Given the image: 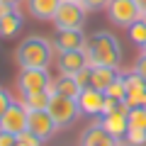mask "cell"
I'll use <instances>...</instances> for the list:
<instances>
[{
    "instance_id": "obj_17",
    "label": "cell",
    "mask_w": 146,
    "mask_h": 146,
    "mask_svg": "<svg viewBox=\"0 0 146 146\" xmlns=\"http://www.w3.org/2000/svg\"><path fill=\"white\" fill-rule=\"evenodd\" d=\"M80 90H83V85L76 80V76H66V73H61V76L51 83L49 93H51V95H66V98H78Z\"/></svg>"
},
{
    "instance_id": "obj_18",
    "label": "cell",
    "mask_w": 146,
    "mask_h": 146,
    "mask_svg": "<svg viewBox=\"0 0 146 146\" xmlns=\"http://www.w3.org/2000/svg\"><path fill=\"white\" fill-rule=\"evenodd\" d=\"M22 29V12L17 7H7V12L0 17V36L10 39Z\"/></svg>"
},
{
    "instance_id": "obj_7",
    "label": "cell",
    "mask_w": 146,
    "mask_h": 146,
    "mask_svg": "<svg viewBox=\"0 0 146 146\" xmlns=\"http://www.w3.org/2000/svg\"><path fill=\"white\" fill-rule=\"evenodd\" d=\"M27 129L34 136H39L42 141H49L56 134L58 124H56V119L51 117L49 110H29V115H27Z\"/></svg>"
},
{
    "instance_id": "obj_10",
    "label": "cell",
    "mask_w": 146,
    "mask_h": 146,
    "mask_svg": "<svg viewBox=\"0 0 146 146\" xmlns=\"http://www.w3.org/2000/svg\"><path fill=\"white\" fill-rule=\"evenodd\" d=\"M80 146H119V139L110 134L102 122H95L80 134Z\"/></svg>"
},
{
    "instance_id": "obj_22",
    "label": "cell",
    "mask_w": 146,
    "mask_h": 146,
    "mask_svg": "<svg viewBox=\"0 0 146 146\" xmlns=\"http://www.w3.org/2000/svg\"><path fill=\"white\" fill-rule=\"evenodd\" d=\"M129 127H144L146 129V110L144 105H139V107H129Z\"/></svg>"
},
{
    "instance_id": "obj_5",
    "label": "cell",
    "mask_w": 146,
    "mask_h": 146,
    "mask_svg": "<svg viewBox=\"0 0 146 146\" xmlns=\"http://www.w3.org/2000/svg\"><path fill=\"white\" fill-rule=\"evenodd\" d=\"M85 7L80 3H71V0H63L58 5L56 15H54V27L56 29H80L85 25Z\"/></svg>"
},
{
    "instance_id": "obj_1",
    "label": "cell",
    "mask_w": 146,
    "mask_h": 146,
    "mask_svg": "<svg viewBox=\"0 0 146 146\" xmlns=\"http://www.w3.org/2000/svg\"><path fill=\"white\" fill-rule=\"evenodd\" d=\"M85 56H88L90 66H119L122 61L119 39L105 29L93 32L85 42Z\"/></svg>"
},
{
    "instance_id": "obj_21",
    "label": "cell",
    "mask_w": 146,
    "mask_h": 146,
    "mask_svg": "<svg viewBox=\"0 0 146 146\" xmlns=\"http://www.w3.org/2000/svg\"><path fill=\"white\" fill-rule=\"evenodd\" d=\"M124 141L131 144V146H144L146 144V129H144V127H129Z\"/></svg>"
},
{
    "instance_id": "obj_4",
    "label": "cell",
    "mask_w": 146,
    "mask_h": 146,
    "mask_svg": "<svg viewBox=\"0 0 146 146\" xmlns=\"http://www.w3.org/2000/svg\"><path fill=\"white\" fill-rule=\"evenodd\" d=\"M51 76H49V68H22L20 76H17V88L22 95L29 93H46L51 88Z\"/></svg>"
},
{
    "instance_id": "obj_20",
    "label": "cell",
    "mask_w": 146,
    "mask_h": 146,
    "mask_svg": "<svg viewBox=\"0 0 146 146\" xmlns=\"http://www.w3.org/2000/svg\"><path fill=\"white\" fill-rule=\"evenodd\" d=\"M129 39L134 44H139V46H144V44H146V17L136 20L134 25L129 27Z\"/></svg>"
},
{
    "instance_id": "obj_31",
    "label": "cell",
    "mask_w": 146,
    "mask_h": 146,
    "mask_svg": "<svg viewBox=\"0 0 146 146\" xmlns=\"http://www.w3.org/2000/svg\"><path fill=\"white\" fill-rule=\"evenodd\" d=\"M136 5H139V10H141V15L146 17V0H136Z\"/></svg>"
},
{
    "instance_id": "obj_14",
    "label": "cell",
    "mask_w": 146,
    "mask_h": 146,
    "mask_svg": "<svg viewBox=\"0 0 146 146\" xmlns=\"http://www.w3.org/2000/svg\"><path fill=\"white\" fill-rule=\"evenodd\" d=\"M122 78H124V85H127V100H124V102L129 105V107H139V105H144V98H146V80L141 78L136 71L124 73Z\"/></svg>"
},
{
    "instance_id": "obj_28",
    "label": "cell",
    "mask_w": 146,
    "mask_h": 146,
    "mask_svg": "<svg viewBox=\"0 0 146 146\" xmlns=\"http://www.w3.org/2000/svg\"><path fill=\"white\" fill-rule=\"evenodd\" d=\"M76 80H78V83L83 85V88H85V85H90V66H85L83 71H78V73H76Z\"/></svg>"
},
{
    "instance_id": "obj_2",
    "label": "cell",
    "mask_w": 146,
    "mask_h": 146,
    "mask_svg": "<svg viewBox=\"0 0 146 146\" xmlns=\"http://www.w3.org/2000/svg\"><path fill=\"white\" fill-rule=\"evenodd\" d=\"M15 58L20 63V68H49V63L54 58V42L46 36L32 34L20 42Z\"/></svg>"
},
{
    "instance_id": "obj_23",
    "label": "cell",
    "mask_w": 146,
    "mask_h": 146,
    "mask_svg": "<svg viewBox=\"0 0 146 146\" xmlns=\"http://www.w3.org/2000/svg\"><path fill=\"white\" fill-rule=\"evenodd\" d=\"M105 95H110V98H115V100H127V85H124V78L119 76L115 83L105 90Z\"/></svg>"
},
{
    "instance_id": "obj_3",
    "label": "cell",
    "mask_w": 146,
    "mask_h": 146,
    "mask_svg": "<svg viewBox=\"0 0 146 146\" xmlns=\"http://www.w3.org/2000/svg\"><path fill=\"white\" fill-rule=\"evenodd\" d=\"M49 112L56 119L58 129H66L73 122L78 119L80 115V105L78 98H66V95H51V102H49Z\"/></svg>"
},
{
    "instance_id": "obj_33",
    "label": "cell",
    "mask_w": 146,
    "mask_h": 146,
    "mask_svg": "<svg viewBox=\"0 0 146 146\" xmlns=\"http://www.w3.org/2000/svg\"><path fill=\"white\" fill-rule=\"evenodd\" d=\"M71 3H83V0H71Z\"/></svg>"
},
{
    "instance_id": "obj_19",
    "label": "cell",
    "mask_w": 146,
    "mask_h": 146,
    "mask_svg": "<svg viewBox=\"0 0 146 146\" xmlns=\"http://www.w3.org/2000/svg\"><path fill=\"white\" fill-rule=\"evenodd\" d=\"M22 102H25L27 110H49V102H51V93H29L22 95Z\"/></svg>"
},
{
    "instance_id": "obj_26",
    "label": "cell",
    "mask_w": 146,
    "mask_h": 146,
    "mask_svg": "<svg viewBox=\"0 0 146 146\" xmlns=\"http://www.w3.org/2000/svg\"><path fill=\"white\" fill-rule=\"evenodd\" d=\"M10 102H12V98H10V93H7L5 88H0V117L5 115V110L10 107Z\"/></svg>"
},
{
    "instance_id": "obj_32",
    "label": "cell",
    "mask_w": 146,
    "mask_h": 146,
    "mask_svg": "<svg viewBox=\"0 0 146 146\" xmlns=\"http://www.w3.org/2000/svg\"><path fill=\"white\" fill-rule=\"evenodd\" d=\"M5 12H7V5H3V3H0V17L5 15Z\"/></svg>"
},
{
    "instance_id": "obj_24",
    "label": "cell",
    "mask_w": 146,
    "mask_h": 146,
    "mask_svg": "<svg viewBox=\"0 0 146 146\" xmlns=\"http://www.w3.org/2000/svg\"><path fill=\"white\" fill-rule=\"evenodd\" d=\"M42 144H44V141L39 139V136H34L29 129L22 131V134L17 136V146H42Z\"/></svg>"
},
{
    "instance_id": "obj_15",
    "label": "cell",
    "mask_w": 146,
    "mask_h": 146,
    "mask_svg": "<svg viewBox=\"0 0 146 146\" xmlns=\"http://www.w3.org/2000/svg\"><path fill=\"white\" fill-rule=\"evenodd\" d=\"M119 78V71L117 66H90V85L98 90H107L110 85Z\"/></svg>"
},
{
    "instance_id": "obj_8",
    "label": "cell",
    "mask_w": 146,
    "mask_h": 146,
    "mask_svg": "<svg viewBox=\"0 0 146 146\" xmlns=\"http://www.w3.org/2000/svg\"><path fill=\"white\" fill-rule=\"evenodd\" d=\"M27 115H29V110L25 107V102L12 100L10 107L5 110V115L0 117V129H3V131H10V134H15V136H20L22 131H27Z\"/></svg>"
},
{
    "instance_id": "obj_30",
    "label": "cell",
    "mask_w": 146,
    "mask_h": 146,
    "mask_svg": "<svg viewBox=\"0 0 146 146\" xmlns=\"http://www.w3.org/2000/svg\"><path fill=\"white\" fill-rule=\"evenodd\" d=\"M0 3H3V5H7V7H17L22 0H0Z\"/></svg>"
},
{
    "instance_id": "obj_12",
    "label": "cell",
    "mask_w": 146,
    "mask_h": 146,
    "mask_svg": "<svg viewBox=\"0 0 146 146\" xmlns=\"http://www.w3.org/2000/svg\"><path fill=\"white\" fill-rule=\"evenodd\" d=\"M102 102H105V93L93 85H85L78 95V105H80V115H90L98 117L102 115Z\"/></svg>"
},
{
    "instance_id": "obj_13",
    "label": "cell",
    "mask_w": 146,
    "mask_h": 146,
    "mask_svg": "<svg viewBox=\"0 0 146 146\" xmlns=\"http://www.w3.org/2000/svg\"><path fill=\"white\" fill-rule=\"evenodd\" d=\"M56 66L66 76H76L78 71H83L90 63H88V56H85V49H76V51H58Z\"/></svg>"
},
{
    "instance_id": "obj_25",
    "label": "cell",
    "mask_w": 146,
    "mask_h": 146,
    "mask_svg": "<svg viewBox=\"0 0 146 146\" xmlns=\"http://www.w3.org/2000/svg\"><path fill=\"white\" fill-rule=\"evenodd\" d=\"M110 3H112V0H83L80 5H83L88 12H98V10H107Z\"/></svg>"
},
{
    "instance_id": "obj_11",
    "label": "cell",
    "mask_w": 146,
    "mask_h": 146,
    "mask_svg": "<svg viewBox=\"0 0 146 146\" xmlns=\"http://www.w3.org/2000/svg\"><path fill=\"white\" fill-rule=\"evenodd\" d=\"M56 51H76V49H85L88 36L83 29H56V36L51 39Z\"/></svg>"
},
{
    "instance_id": "obj_16",
    "label": "cell",
    "mask_w": 146,
    "mask_h": 146,
    "mask_svg": "<svg viewBox=\"0 0 146 146\" xmlns=\"http://www.w3.org/2000/svg\"><path fill=\"white\" fill-rule=\"evenodd\" d=\"M61 3L63 0H27V10H29V15L34 20L49 22V20H54V15H56Z\"/></svg>"
},
{
    "instance_id": "obj_27",
    "label": "cell",
    "mask_w": 146,
    "mask_h": 146,
    "mask_svg": "<svg viewBox=\"0 0 146 146\" xmlns=\"http://www.w3.org/2000/svg\"><path fill=\"white\" fill-rule=\"evenodd\" d=\"M0 146H17V136L0 129Z\"/></svg>"
},
{
    "instance_id": "obj_6",
    "label": "cell",
    "mask_w": 146,
    "mask_h": 146,
    "mask_svg": "<svg viewBox=\"0 0 146 146\" xmlns=\"http://www.w3.org/2000/svg\"><path fill=\"white\" fill-rule=\"evenodd\" d=\"M107 15H110V22H115L117 27H127V29L136 20L144 17L139 5H136V0H112L107 5Z\"/></svg>"
},
{
    "instance_id": "obj_9",
    "label": "cell",
    "mask_w": 146,
    "mask_h": 146,
    "mask_svg": "<svg viewBox=\"0 0 146 146\" xmlns=\"http://www.w3.org/2000/svg\"><path fill=\"white\" fill-rule=\"evenodd\" d=\"M127 117H129V105L122 100L112 112L102 115V124H105V129H107L112 136L124 139V136H127V129H129V119H127Z\"/></svg>"
},
{
    "instance_id": "obj_29",
    "label": "cell",
    "mask_w": 146,
    "mask_h": 146,
    "mask_svg": "<svg viewBox=\"0 0 146 146\" xmlns=\"http://www.w3.org/2000/svg\"><path fill=\"white\" fill-rule=\"evenodd\" d=\"M134 71L139 73V76H141L144 80H146V54H144V51H141V56L136 58V66H134Z\"/></svg>"
},
{
    "instance_id": "obj_34",
    "label": "cell",
    "mask_w": 146,
    "mask_h": 146,
    "mask_svg": "<svg viewBox=\"0 0 146 146\" xmlns=\"http://www.w3.org/2000/svg\"><path fill=\"white\" fill-rule=\"evenodd\" d=\"M141 49H144V54H146V44H144V46H141Z\"/></svg>"
},
{
    "instance_id": "obj_35",
    "label": "cell",
    "mask_w": 146,
    "mask_h": 146,
    "mask_svg": "<svg viewBox=\"0 0 146 146\" xmlns=\"http://www.w3.org/2000/svg\"><path fill=\"white\" fill-rule=\"evenodd\" d=\"M144 110H146V98H144Z\"/></svg>"
}]
</instances>
